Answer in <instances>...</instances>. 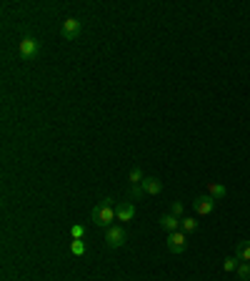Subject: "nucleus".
I'll return each instance as SVG.
<instances>
[{
    "mask_svg": "<svg viewBox=\"0 0 250 281\" xmlns=\"http://www.w3.org/2000/svg\"><path fill=\"white\" fill-rule=\"evenodd\" d=\"M128 241V231L123 226H110L105 229V246L108 249H120Z\"/></svg>",
    "mask_w": 250,
    "mask_h": 281,
    "instance_id": "obj_2",
    "label": "nucleus"
},
{
    "mask_svg": "<svg viewBox=\"0 0 250 281\" xmlns=\"http://www.w3.org/2000/svg\"><path fill=\"white\" fill-rule=\"evenodd\" d=\"M180 229H183L185 234H193V231H198V221H195L193 216H188V219L180 221Z\"/></svg>",
    "mask_w": 250,
    "mask_h": 281,
    "instance_id": "obj_12",
    "label": "nucleus"
},
{
    "mask_svg": "<svg viewBox=\"0 0 250 281\" xmlns=\"http://www.w3.org/2000/svg\"><path fill=\"white\" fill-rule=\"evenodd\" d=\"M235 256H238L240 261H248V264H250V241H240V244H238Z\"/></svg>",
    "mask_w": 250,
    "mask_h": 281,
    "instance_id": "obj_10",
    "label": "nucleus"
},
{
    "mask_svg": "<svg viewBox=\"0 0 250 281\" xmlns=\"http://www.w3.org/2000/svg\"><path fill=\"white\" fill-rule=\"evenodd\" d=\"M143 191L145 194H150V196H155V194H160L163 191V181L160 178H155V176H150V178H143Z\"/></svg>",
    "mask_w": 250,
    "mask_h": 281,
    "instance_id": "obj_8",
    "label": "nucleus"
},
{
    "mask_svg": "<svg viewBox=\"0 0 250 281\" xmlns=\"http://www.w3.org/2000/svg\"><path fill=\"white\" fill-rule=\"evenodd\" d=\"M215 201H218V199H213L210 194H205V196H198V199L193 201V206H195V214H198V216H208V214H213V209H215Z\"/></svg>",
    "mask_w": 250,
    "mask_h": 281,
    "instance_id": "obj_5",
    "label": "nucleus"
},
{
    "mask_svg": "<svg viewBox=\"0 0 250 281\" xmlns=\"http://www.w3.org/2000/svg\"><path fill=\"white\" fill-rule=\"evenodd\" d=\"M208 194H210L213 199H223V196L228 194V189H225L223 183H210V189H208Z\"/></svg>",
    "mask_w": 250,
    "mask_h": 281,
    "instance_id": "obj_11",
    "label": "nucleus"
},
{
    "mask_svg": "<svg viewBox=\"0 0 250 281\" xmlns=\"http://www.w3.org/2000/svg\"><path fill=\"white\" fill-rule=\"evenodd\" d=\"M183 211H185V206H183L180 201H173V206H170V214L180 219V216H183Z\"/></svg>",
    "mask_w": 250,
    "mask_h": 281,
    "instance_id": "obj_19",
    "label": "nucleus"
},
{
    "mask_svg": "<svg viewBox=\"0 0 250 281\" xmlns=\"http://www.w3.org/2000/svg\"><path fill=\"white\" fill-rule=\"evenodd\" d=\"M115 219V206H113V199H103L95 209H93V224L100 226V229H110Z\"/></svg>",
    "mask_w": 250,
    "mask_h": 281,
    "instance_id": "obj_1",
    "label": "nucleus"
},
{
    "mask_svg": "<svg viewBox=\"0 0 250 281\" xmlns=\"http://www.w3.org/2000/svg\"><path fill=\"white\" fill-rule=\"evenodd\" d=\"M115 219H118V221H133V219H135V204H133V201H120V204H115Z\"/></svg>",
    "mask_w": 250,
    "mask_h": 281,
    "instance_id": "obj_7",
    "label": "nucleus"
},
{
    "mask_svg": "<svg viewBox=\"0 0 250 281\" xmlns=\"http://www.w3.org/2000/svg\"><path fill=\"white\" fill-rule=\"evenodd\" d=\"M80 30H83V23L78 18H65L63 20V38L65 40H75L80 35Z\"/></svg>",
    "mask_w": 250,
    "mask_h": 281,
    "instance_id": "obj_6",
    "label": "nucleus"
},
{
    "mask_svg": "<svg viewBox=\"0 0 250 281\" xmlns=\"http://www.w3.org/2000/svg\"><path fill=\"white\" fill-rule=\"evenodd\" d=\"M18 53H20L23 58H35V55L40 53V40L33 38V35L20 38V43H18Z\"/></svg>",
    "mask_w": 250,
    "mask_h": 281,
    "instance_id": "obj_3",
    "label": "nucleus"
},
{
    "mask_svg": "<svg viewBox=\"0 0 250 281\" xmlns=\"http://www.w3.org/2000/svg\"><path fill=\"white\" fill-rule=\"evenodd\" d=\"M70 251H73L75 256H83V254H85V244H83V239L73 241V244H70Z\"/></svg>",
    "mask_w": 250,
    "mask_h": 281,
    "instance_id": "obj_17",
    "label": "nucleus"
},
{
    "mask_svg": "<svg viewBox=\"0 0 250 281\" xmlns=\"http://www.w3.org/2000/svg\"><path fill=\"white\" fill-rule=\"evenodd\" d=\"M238 264H240V259H238V256H225V261H223V269L230 274V271H238Z\"/></svg>",
    "mask_w": 250,
    "mask_h": 281,
    "instance_id": "obj_13",
    "label": "nucleus"
},
{
    "mask_svg": "<svg viewBox=\"0 0 250 281\" xmlns=\"http://www.w3.org/2000/svg\"><path fill=\"white\" fill-rule=\"evenodd\" d=\"M180 221H183V219H178V216H173V214H165V216H160V226H163L168 234H173V231H180Z\"/></svg>",
    "mask_w": 250,
    "mask_h": 281,
    "instance_id": "obj_9",
    "label": "nucleus"
},
{
    "mask_svg": "<svg viewBox=\"0 0 250 281\" xmlns=\"http://www.w3.org/2000/svg\"><path fill=\"white\" fill-rule=\"evenodd\" d=\"M238 276H240V281H250V264L248 261H240V264H238Z\"/></svg>",
    "mask_w": 250,
    "mask_h": 281,
    "instance_id": "obj_14",
    "label": "nucleus"
},
{
    "mask_svg": "<svg viewBox=\"0 0 250 281\" xmlns=\"http://www.w3.org/2000/svg\"><path fill=\"white\" fill-rule=\"evenodd\" d=\"M143 194H145V191H143V186H140V183H138V186H130V201H138Z\"/></svg>",
    "mask_w": 250,
    "mask_h": 281,
    "instance_id": "obj_18",
    "label": "nucleus"
},
{
    "mask_svg": "<svg viewBox=\"0 0 250 281\" xmlns=\"http://www.w3.org/2000/svg\"><path fill=\"white\" fill-rule=\"evenodd\" d=\"M128 178H130V183H133V186H138V183H143V178H145V176H143V171L135 166V168L130 171V176H128Z\"/></svg>",
    "mask_w": 250,
    "mask_h": 281,
    "instance_id": "obj_15",
    "label": "nucleus"
},
{
    "mask_svg": "<svg viewBox=\"0 0 250 281\" xmlns=\"http://www.w3.org/2000/svg\"><path fill=\"white\" fill-rule=\"evenodd\" d=\"M70 236H73V241H78V239H83V236H85V226H80V224H75V226H70Z\"/></svg>",
    "mask_w": 250,
    "mask_h": 281,
    "instance_id": "obj_16",
    "label": "nucleus"
},
{
    "mask_svg": "<svg viewBox=\"0 0 250 281\" xmlns=\"http://www.w3.org/2000/svg\"><path fill=\"white\" fill-rule=\"evenodd\" d=\"M185 246H188V234H185V231H173V234H168V249H170L173 254H183Z\"/></svg>",
    "mask_w": 250,
    "mask_h": 281,
    "instance_id": "obj_4",
    "label": "nucleus"
}]
</instances>
